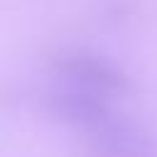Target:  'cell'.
Returning a JSON list of instances; mask_svg holds the SVG:
<instances>
[{
	"mask_svg": "<svg viewBox=\"0 0 157 157\" xmlns=\"http://www.w3.org/2000/svg\"><path fill=\"white\" fill-rule=\"evenodd\" d=\"M44 105L49 115L56 118L59 123L81 128L86 132L105 123L110 115H115L110 108V96L71 81H61L54 88H49L44 96Z\"/></svg>",
	"mask_w": 157,
	"mask_h": 157,
	"instance_id": "7a4b0ae2",
	"label": "cell"
},
{
	"mask_svg": "<svg viewBox=\"0 0 157 157\" xmlns=\"http://www.w3.org/2000/svg\"><path fill=\"white\" fill-rule=\"evenodd\" d=\"M86 135L91 157H157L155 135L130 118L110 115Z\"/></svg>",
	"mask_w": 157,
	"mask_h": 157,
	"instance_id": "3957f363",
	"label": "cell"
},
{
	"mask_svg": "<svg viewBox=\"0 0 157 157\" xmlns=\"http://www.w3.org/2000/svg\"><path fill=\"white\" fill-rule=\"evenodd\" d=\"M52 71L61 81L93 88L105 96H125L132 91L130 76L108 56L91 49H64L52 59Z\"/></svg>",
	"mask_w": 157,
	"mask_h": 157,
	"instance_id": "6da1fadb",
	"label": "cell"
}]
</instances>
